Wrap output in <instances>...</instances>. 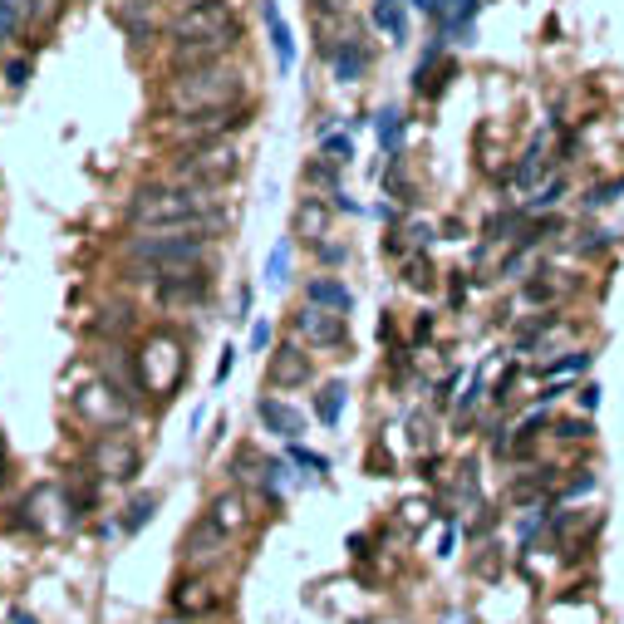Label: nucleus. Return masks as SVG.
I'll return each instance as SVG.
<instances>
[{
  "instance_id": "f257e3e1",
  "label": "nucleus",
  "mask_w": 624,
  "mask_h": 624,
  "mask_svg": "<svg viewBox=\"0 0 624 624\" xmlns=\"http://www.w3.org/2000/svg\"><path fill=\"white\" fill-rule=\"evenodd\" d=\"M128 222L138 231H182V236H217L227 227V207L212 187L192 182H148L128 202Z\"/></svg>"
},
{
  "instance_id": "f03ea898",
  "label": "nucleus",
  "mask_w": 624,
  "mask_h": 624,
  "mask_svg": "<svg viewBox=\"0 0 624 624\" xmlns=\"http://www.w3.org/2000/svg\"><path fill=\"white\" fill-rule=\"evenodd\" d=\"M246 104V74L231 69L227 59L217 64H192V69H172L163 84V114H207V109H241Z\"/></svg>"
},
{
  "instance_id": "7ed1b4c3",
  "label": "nucleus",
  "mask_w": 624,
  "mask_h": 624,
  "mask_svg": "<svg viewBox=\"0 0 624 624\" xmlns=\"http://www.w3.org/2000/svg\"><path fill=\"white\" fill-rule=\"evenodd\" d=\"M133 261H148L153 285L182 276V271H202L207 266V236H182V231H143L128 241Z\"/></svg>"
},
{
  "instance_id": "20e7f679",
  "label": "nucleus",
  "mask_w": 624,
  "mask_h": 624,
  "mask_svg": "<svg viewBox=\"0 0 624 624\" xmlns=\"http://www.w3.org/2000/svg\"><path fill=\"white\" fill-rule=\"evenodd\" d=\"M236 172H241V153H236L227 138H222V143L182 148V153H177V168H172V182H192V187H227Z\"/></svg>"
},
{
  "instance_id": "39448f33",
  "label": "nucleus",
  "mask_w": 624,
  "mask_h": 624,
  "mask_svg": "<svg viewBox=\"0 0 624 624\" xmlns=\"http://www.w3.org/2000/svg\"><path fill=\"white\" fill-rule=\"evenodd\" d=\"M168 35L172 40H241V20H236L231 0H197V5L177 10Z\"/></svg>"
},
{
  "instance_id": "423d86ee",
  "label": "nucleus",
  "mask_w": 624,
  "mask_h": 624,
  "mask_svg": "<svg viewBox=\"0 0 624 624\" xmlns=\"http://www.w3.org/2000/svg\"><path fill=\"white\" fill-rule=\"evenodd\" d=\"M246 128V104L241 109H207V114H182L163 123V138L172 148H202V143H222L227 133Z\"/></svg>"
},
{
  "instance_id": "0eeeda50",
  "label": "nucleus",
  "mask_w": 624,
  "mask_h": 624,
  "mask_svg": "<svg viewBox=\"0 0 624 624\" xmlns=\"http://www.w3.org/2000/svg\"><path fill=\"white\" fill-rule=\"evenodd\" d=\"M69 403H74V413H79L84 423H94V428H123L128 413H133L128 394H118L109 379H89V384H79V389L69 394Z\"/></svg>"
},
{
  "instance_id": "6e6552de",
  "label": "nucleus",
  "mask_w": 624,
  "mask_h": 624,
  "mask_svg": "<svg viewBox=\"0 0 624 624\" xmlns=\"http://www.w3.org/2000/svg\"><path fill=\"white\" fill-rule=\"evenodd\" d=\"M295 335L305 344H315V349H340V344H349V325H344V315L340 310H325V305H300L295 310Z\"/></svg>"
},
{
  "instance_id": "1a4fd4ad",
  "label": "nucleus",
  "mask_w": 624,
  "mask_h": 624,
  "mask_svg": "<svg viewBox=\"0 0 624 624\" xmlns=\"http://www.w3.org/2000/svg\"><path fill=\"white\" fill-rule=\"evenodd\" d=\"M138 467H143V457H138V448H133L118 428H109V433L94 443V472H99L104 482H133Z\"/></svg>"
},
{
  "instance_id": "9d476101",
  "label": "nucleus",
  "mask_w": 624,
  "mask_h": 624,
  "mask_svg": "<svg viewBox=\"0 0 624 624\" xmlns=\"http://www.w3.org/2000/svg\"><path fill=\"white\" fill-rule=\"evenodd\" d=\"M227 526L217 521V516H202L187 536H182V561L192 570H207V566H217L222 556H227Z\"/></svg>"
},
{
  "instance_id": "9b49d317",
  "label": "nucleus",
  "mask_w": 624,
  "mask_h": 624,
  "mask_svg": "<svg viewBox=\"0 0 624 624\" xmlns=\"http://www.w3.org/2000/svg\"><path fill=\"white\" fill-rule=\"evenodd\" d=\"M310 374H315V369H310V354H305L300 344H281V349L266 359V384L281 389V394L285 389H305Z\"/></svg>"
},
{
  "instance_id": "f8f14e48",
  "label": "nucleus",
  "mask_w": 624,
  "mask_h": 624,
  "mask_svg": "<svg viewBox=\"0 0 624 624\" xmlns=\"http://www.w3.org/2000/svg\"><path fill=\"white\" fill-rule=\"evenodd\" d=\"M207 295H212V281L202 271H182V276L158 281V300L172 310H197V305H207Z\"/></svg>"
},
{
  "instance_id": "ddd939ff",
  "label": "nucleus",
  "mask_w": 624,
  "mask_h": 624,
  "mask_svg": "<svg viewBox=\"0 0 624 624\" xmlns=\"http://www.w3.org/2000/svg\"><path fill=\"white\" fill-rule=\"evenodd\" d=\"M256 413H261L266 433H276V438H285V443H295V438L305 433V418H300L290 403H281V398H261V403H256Z\"/></svg>"
},
{
  "instance_id": "4468645a",
  "label": "nucleus",
  "mask_w": 624,
  "mask_h": 624,
  "mask_svg": "<svg viewBox=\"0 0 624 624\" xmlns=\"http://www.w3.org/2000/svg\"><path fill=\"white\" fill-rule=\"evenodd\" d=\"M305 300H310V305H325V310H340V315H349V310H354V295H349V285L335 281V276H315V281L305 285Z\"/></svg>"
},
{
  "instance_id": "2eb2a0df",
  "label": "nucleus",
  "mask_w": 624,
  "mask_h": 624,
  "mask_svg": "<svg viewBox=\"0 0 624 624\" xmlns=\"http://www.w3.org/2000/svg\"><path fill=\"white\" fill-rule=\"evenodd\" d=\"M295 227L305 231V241H325V236H330V207H325L320 197H305V202L295 207Z\"/></svg>"
},
{
  "instance_id": "dca6fc26",
  "label": "nucleus",
  "mask_w": 624,
  "mask_h": 624,
  "mask_svg": "<svg viewBox=\"0 0 624 624\" xmlns=\"http://www.w3.org/2000/svg\"><path fill=\"white\" fill-rule=\"evenodd\" d=\"M330 59H335V79H344V84L364 79V69H369V50H364L359 40H344V45Z\"/></svg>"
},
{
  "instance_id": "f3484780",
  "label": "nucleus",
  "mask_w": 624,
  "mask_h": 624,
  "mask_svg": "<svg viewBox=\"0 0 624 624\" xmlns=\"http://www.w3.org/2000/svg\"><path fill=\"white\" fill-rule=\"evenodd\" d=\"M266 25H271V50H276V64L281 69H290L295 64V40H290V25L281 20V10L266 0Z\"/></svg>"
},
{
  "instance_id": "a211bd4d",
  "label": "nucleus",
  "mask_w": 624,
  "mask_h": 624,
  "mask_svg": "<svg viewBox=\"0 0 624 624\" xmlns=\"http://www.w3.org/2000/svg\"><path fill=\"white\" fill-rule=\"evenodd\" d=\"M374 25H379L389 40H408V15H403V0H374Z\"/></svg>"
},
{
  "instance_id": "6ab92c4d",
  "label": "nucleus",
  "mask_w": 624,
  "mask_h": 624,
  "mask_svg": "<svg viewBox=\"0 0 624 624\" xmlns=\"http://www.w3.org/2000/svg\"><path fill=\"white\" fill-rule=\"evenodd\" d=\"M482 10V0H438V20L443 25H453L467 35V25H472V15Z\"/></svg>"
},
{
  "instance_id": "aec40b11",
  "label": "nucleus",
  "mask_w": 624,
  "mask_h": 624,
  "mask_svg": "<svg viewBox=\"0 0 624 624\" xmlns=\"http://www.w3.org/2000/svg\"><path fill=\"white\" fill-rule=\"evenodd\" d=\"M546 163H551V158H546V143L536 138V143H531V153H526V163H516L511 182H516V187H531V182H536V177L546 172Z\"/></svg>"
},
{
  "instance_id": "412c9836",
  "label": "nucleus",
  "mask_w": 624,
  "mask_h": 624,
  "mask_svg": "<svg viewBox=\"0 0 624 624\" xmlns=\"http://www.w3.org/2000/svg\"><path fill=\"white\" fill-rule=\"evenodd\" d=\"M344 394H349L344 384H325V394L315 398V413H320V423H325V428H335V423H340V413H344Z\"/></svg>"
},
{
  "instance_id": "4be33fe9",
  "label": "nucleus",
  "mask_w": 624,
  "mask_h": 624,
  "mask_svg": "<svg viewBox=\"0 0 624 624\" xmlns=\"http://www.w3.org/2000/svg\"><path fill=\"white\" fill-rule=\"evenodd\" d=\"M379 148H384V153H398V148H403V114H398V109H384V114H379Z\"/></svg>"
},
{
  "instance_id": "5701e85b",
  "label": "nucleus",
  "mask_w": 624,
  "mask_h": 624,
  "mask_svg": "<svg viewBox=\"0 0 624 624\" xmlns=\"http://www.w3.org/2000/svg\"><path fill=\"white\" fill-rule=\"evenodd\" d=\"M202 585H177V595H172V605L182 610V615H202V610H212V595H197Z\"/></svg>"
},
{
  "instance_id": "b1692460",
  "label": "nucleus",
  "mask_w": 624,
  "mask_h": 624,
  "mask_svg": "<svg viewBox=\"0 0 624 624\" xmlns=\"http://www.w3.org/2000/svg\"><path fill=\"white\" fill-rule=\"evenodd\" d=\"M212 516H217L227 531H236V526L246 521V507H241V497H217V502H212Z\"/></svg>"
},
{
  "instance_id": "393cba45",
  "label": "nucleus",
  "mask_w": 624,
  "mask_h": 624,
  "mask_svg": "<svg viewBox=\"0 0 624 624\" xmlns=\"http://www.w3.org/2000/svg\"><path fill=\"white\" fill-rule=\"evenodd\" d=\"M561 197H566V177L546 182V192H541V197H531V202H526V212H546V207H556Z\"/></svg>"
},
{
  "instance_id": "a878e982",
  "label": "nucleus",
  "mask_w": 624,
  "mask_h": 624,
  "mask_svg": "<svg viewBox=\"0 0 624 624\" xmlns=\"http://www.w3.org/2000/svg\"><path fill=\"white\" fill-rule=\"evenodd\" d=\"M320 148H325V158H330V163H349V158H354V143H349V133H330Z\"/></svg>"
},
{
  "instance_id": "bb28decb",
  "label": "nucleus",
  "mask_w": 624,
  "mask_h": 624,
  "mask_svg": "<svg viewBox=\"0 0 624 624\" xmlns=\"http://www.w3.org/2000/svg\"><path fill=\"white\" fill-rule=\"evenodd\" d=\"M335 168H340V163L315 158V163H305V182H315V187H335Z\"/></svg>"
},
{
  "instance_id": "cd10ccee",
  "label": "nucleus",
  "mask_w": 624,
  "mask_h": 624,
  "mask_svg": "<svg viewBox=\"0 0 624 624\" xmlns=\"http://www.w3.org/2000/svg\"><path fill=\"white\" fill-rule=\"evenodd\" d=\"M285 266H290V241H281V246L271 251V261H266V281L285 285Z\"/></svg>"
},
{
  "instance_id": "c85d7f7f",
  "label": "nucleus",
  "mask_w": 624,
  "mask_h": 624,
  "mask_svg": "<svg viewBox=\"0 0 624 624\" xmlns=\"http://www.w3.org/2000/svg\"><path fill=\"white\" fill-rule=\"evenodd\" d=\"M153 511H158V497H138V502L128 507V521H123V526H128V531H138V526H143Z\"/></svg>"
},
{
  "instance_id": "c756f323",
  "label": "nucleus",
  "mask_w": 624,
  "mask_h": 624,
  "mask_svg": "<svg viewBox=\"0 0 624 624\" xmlns=\"http://www.w3.org/2000/svg\"><path fill=\"white\" fill-rule=\"evenodd\" d=\"M25 10H30V25H50L59 15V0H25Z\"/></svg>"
},
{
  "instance_id": "7c9ffc66",
  "label": "nucleus",
  "mask_w": 624,
  "mask_h": 624,
  "mask_svg": "<svg viewBox=\"0 0 624 624\" xmlns=\"http://www.w3.org/2000/svg\"><path fill=\"white\" fill-rule=\"evenodd\" d=\"M580 369H590V354H585V349H580V354H570V359L546 364V374H580Z\"/></svg>"
},
{
  "instance_id": "2f4dec72",
  "label": "nucleus",
  "mask_w": 624,
  "mask_h": 624,
  "mask_svg": "<svg viewBox=\"0 0 624 624\" xmlns=\"http://www.w3.org/2000/svg\"><path fill=\"white\" fill-rule=\"evenodd\" d=\"M615 192H624V177H620V182H610V187H590L585 207H605V202H615Z\"/></svg>"
},
{
  "instance_id": "473e14b6",
  "label": "nucleus",
  "mask_w": 624,
  "mask_h": 624,
  "mask_svg": "<svg viewBox=\"0 0 624 624\" xmlns=\"http://www.w3.org/2000/svg\"><path fill=\"white\" fill-rule=\"evenodd\" d=\"M290 457H295V462H300V467H315V472H330V457L310 453V448H290Z\"/></svg>"
},
{
  "instance_id": "72a5a7b5",
  "label": "nucleus",
  "mask_w": 624,
  "mask_h": 624,
  "mask_svg": "<svg viewBox=\"0 0 624 624\" xmlns=\"http://www.w3.org/2000/svg\"><path fill=\"white\" fill-rule=\"evenodd\" d=\"M231 369H236V349H222V359H217V374H212V384H227Z\"/></svg>"
},
{
  "instance_id": "f704fd0d",
  "label": "nucleus",
  "mask_w": 624,
  "mask_h": 624,
  "mask_svg": "<svg viewBox=\"0 0 624 624\" xmlns=\"http://www.w3.org/2000/svg\"><path fill=\"white\" fill-rule=\"evenodd\" d=\"M408 285H418V290H428V285H433V276H428V266H423V261H413V266H408Z\"/></svg>"
},
{
  "instance_id": "c9c22d12",
  "label": "nucleus",
  "mask_w": 624,
  "mask_h": 624,
  "mask_svg": "<svg viewBox=\"0 0 624 624\" xmlns=\"http://www.w3.org/2000/svg\"><path fill=\"white\" fill-rule=\"evenodd\" d=\"M556 433H561V438H590V428H585L580 418H575V423H556Z\"/></svg>"
},
{
  "instance_id": "e433bc0d",
  "label": "nucleus",
  "mask_w": 624,
  "mask_h": 624,
  "mask_svg": "<svg viewBox=\"0 0 624 624\" xmlns=\"http://www.w3.org/2000/svg\"><path fill=\"white\" fill-rule=\"evenodd\" d=\"M315 246H320V261H330V266H335V261H344V256H349L344 246H325V241H315Z\"/></svg>"
},
{
  "instance_id": "4c0bfd02",
  "label": "nucleus",
  "mask_w": 624,
  "mask_h": 624,
  "mask_svg": "<svg viewBox=\"0 0 624 624\" xmlns=\"http://www.w3.org/2000/svg\"><path fill=\"white\" fill-rule=\"evenodd\" d=\"M271 344V325H251V349H266Z\"/></svg>"
},
{
  "instance_id": "58836bf2",
  "label": "nucleus",
  "mask_w": 624,
  "mask_h": 624,
  "mask_svg": "<svg viewBox=\"0 0 624 624\" xmlns=\"http://www.w3.org/2000/svg\"><path fill=\"white\" fill-rule=\"evenodd\" d=\"M5 74H10V84H25V74H30V64H25V59H15V64H10Z\"/></svg>"
},
{
  "instance_id": "ea45409f",
  "label": "nucleus",
  "mask_w": 624,
  "mask_h": 624,
  "mask_svg": "<svg viewBox=\"0 0 624 624\" xmlns=\"http://www.w3.org/2000/svg\"><path fill=\"white\" fill-rule=\"evenodd\" d=\"M580 403H585V408H595V403H600V389H595V384H585V389H580Z\"/></svg>"
},
{
  "instance_id": "a19ab883",
  "label": "nucleus",
  "mask_w": 624,
  "mask_h": 624,
  "mask_svg": "<svg viewBox=\"0 0 624 624\" xmlns=\"http://www.w3.org/2000/svg\"><path fill=\"white\" fill-rule=\"evenodd\" d=\"M315 5H320V10H330V5H344V0H315Z\"/></svg>"
},
{
  "instance_id": "79ce46f5",
  "label": "nucleus",
  "mask_w": 624,
  "mask_h": 624,
  "mask_svg": "<svg viewBox=\"0 0 624 624\" xmlns=\"http://www.w3.org/2000/svg\"><path fill=\"white\" fill-rule=\"evenodd\" d=\"M182 5H197V0H182Z\"/></svg>"
}]
</instances>
